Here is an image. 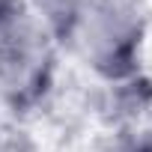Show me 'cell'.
<instances>
[{
	"label": "cell",
	"mask_w": 152,
	"mask_h": 152,
	"mask_svg": "<svg viewBox=\"0 0 152 152\" xmlns=\"http://www.w3.org/2000/svg\"><path fill=\"white\" fill-rule=\"evenodd\" d=\"M60 51L107 84L137 78L146 45L143 0H33Z\"/></svg>",
	"instance_id": "6da1fadb"
},
{
	"label": "cell",
	"mask_w": 152,
	"mask_h": 152,
	"mask_svg": "<svg viewBox=\"0 0 152 152\" xmlns=\"http://www.w3.org/2000/svg\"><path fill=\"white\" fill-rule=\"evenodd\" d=\"M60 45L33 0H0V104L36 110L54 90Z\"/></svg>",
	"instance_id": "7a4b0ae2"
}]
</instances>
